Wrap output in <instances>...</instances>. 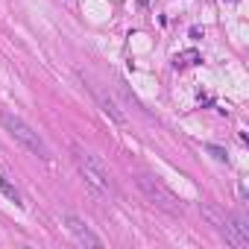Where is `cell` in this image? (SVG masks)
I'll use <instances>...</instances> for the list:
<instances>
[{"instance_id":"6da1fadb","label":"cell","mask_w":249,"mask_h":249,"mask_svg":"<svg viewBox=\"0 0 249 249\" xmlns=\"http://www.w3.org/2000/svg\"><path fill=\"white\" fill-rule=\"evenodd\" d=\"M0 126H3L27 153H33V156H38L41 161H50L53 159V153H50V147H47V141L30 126V123L21 117V114H15V111H6V108H0Z\"/></svg>"},{"instance_id":"7a4b0ae2","label":"cell","mask_w":249,"mask_h":249,"mask_svg":"<svg viewBox=\"0 0 249 249\" xmlns=\"http://www.w3.org/2000/svg\"><path fill=\"white\" fill-rule=\"evenodd\" d=\"M71 153H73V164H76L79 176L85 179V185H91V188H94L97 194H103V196H114V182H111L108 167H106L97 156L85 153L82 147H73Z\"/></svg>"},{"instance_id":"3957f363","label":"cell","mask_w":249,"mask_h":249,"mask_svg":"<svg viewBox=\"0 0 249 249\" xmlns=\"http://www.w3.org/2000/svg\"><path fill=\"white\" fill-rule=\"evenodd\" d=\"M138 188H141V194H144L156 208H161L164 214H170V217H182V214H185V202H182L161 179H156V176H138Z\"/></svg>"},{"instance_id":"277c9868","label":"cell","mask_w":249,"mask_h":249,"mask_svg":"<svg viewBox=\"0 0 249 249\" xmlns=\"http://www.w3.org/2000/svg\"><path fill=\"white\" fill-rule=\"evenodd\" d=\"M79 79L85 82V88L91 91V97L97 100V106H100V111L108 117V120H114L117 126H126V114H123V108H120V103L100 85V82H94L91 76H85V73H79Z\"/></svg>"},{"instance_id":"5b68a950","label":"cell","mask_w":249,"mask_h":249,"mask_svg":"<svg viewBox=\"0 0 249 249\" xmlns=\"http://www.w3.org/2000/svg\"><path fill=\"white\" fill-rule=\"evenodd\" d=\"M65 229H68L71 237H73L76 243H82V246H91V249H100V246H103V237H97V234L91 231V226H88L85 220H79L76 214H65Z\"/></svg>"},{"instance_id":"8992f818","label":"cell","mask_w":249,"mask_h":249,"mask_svg":"<svg viewBox=\"0 0 249 249\" xmlns=\"http://www.w3.org/2000/svg\"><path fill=\"white\" fill-rule=\"evenodd\" d=\"M223 234H226V243H231L234 249L249 246V226H246L243 217H229L226 226H223Z\"/></svg>"},{"instance_id":"52a82bcc","label":"cell","mask_w":249,"mask_h":249,"mask_svg":"<svg viewBox=\"0 0 249 249\" xmlns=\"http://www.w3.org/2000/svg\"><path fill=\"white\" fill-rule=\"evenodd\" d=\"M199 214L208 220V226H214L217 231H223V226H226V220H229V214L223 211V208H217V205H211V202H202V208H199Z\"/></svg>"},{"instance_id":"ba28073f","label":"cell","mask_w":249,"mask_h":249,"mask_svg":"<svg viewBox=\"0 0 249 249\" xmlns=\"http://www.w3.org/2000/svg\"><path fill=\"white\" fill-rule=\"evenodd\" d=\"M0 191H3V196H6L9 202H15L18 208H24V205H27V202H24V196H21V191H18V188L3 176V173H0Z\"/></svg>"},{"instance_id":"9c48e42d","label":"cell","mask_w":249,"mask_h":249,"mask_svg":"<svg viewBox=\"0 0 249 249\" xmlns=\"http://www.w3.org/2000/svg\"><path fill=\"white\" fill-rule=\"evenodd\" d=\"M196 62H199V53H196V50H188V53L176 56V68H179V65H196Z\"/></svg>"},{"instance_id":"30bf717a","label":"cell","mask_w":249,"mask_h":249,"mask_svg":"<svg viewBox=\"0 0 249 249\" xmlns=\"http://www.w3.org/2000/svg\"><path fill=\"white\" fill-rule=\"evenodd\" d=\"M205 150H208V153H211V156H214L217 161H226V150H220V147H214V144H208Z\"/></svg>"}]
</instances>
